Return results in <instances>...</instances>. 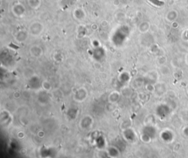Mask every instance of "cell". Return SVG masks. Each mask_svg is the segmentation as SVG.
<instances>
[{"label":"cell","instance_id":"cell-1","mask_svg":"<svg viewBox=\"0 0 188 158\" xmlns=\"http://www.w3.org/2000/svg\"><path fill=\"white\" fill-rule=\"evenodd\" d=\"M87 96V91L83 88H80L74 95V99L78 102H82L85 100Z\"/></svg>","mask_w":188,"mask_h":158},{"label":"cell","instance_id":"cell-2","mask_svg":"<svg viewBox=\"0 0 188 158\" xmlns=\"http://www.w3.org/2000/svg\"><path fill=\"white\" fill-rule=\"evenodd\" d=\"M119 98H120V95L118 93L117 91H113L109 96V101L110 103H116L118 101Z\"/></svg>","mask_w":188,"mask_h":158}]
</instances>
